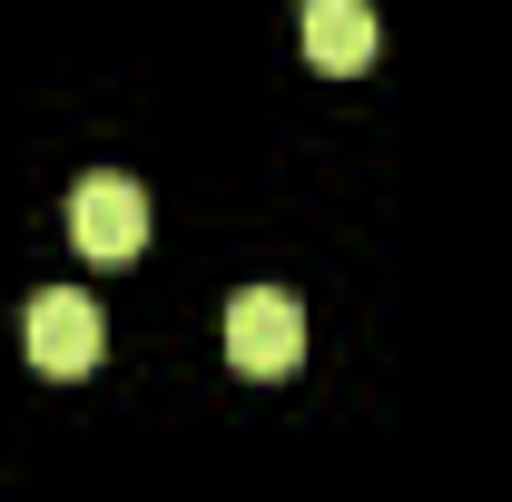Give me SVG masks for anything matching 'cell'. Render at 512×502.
I'll use <instances>...</instances> for the list:
<instances>
[{"label": "cell", "mask_w": 512, "mask_h": 502, "mask_svg": "<svg viewBox=\"0 0 512 502\" xmlns=\"http://www.w3.org/2000/svg\"><path fill=\"white\" fill-rule=\"evenodd\" d=\"M306 50H316V69H365L375 60V10L365 0H306Z\"/></svg>", "instance_id": "cell-4"}, {"label": "cell", "mask_w": 512, "mask_h": 502, "mask_svg": "<svg viewBox=\"0 0 512 502\" xmlns=\"http://www.w3.org/2000/svg\"><path fill=\"white\" fill-rule=\"evenodd\" d=\"M69 237L99 256V266L138 256V247H148V188L119 178V168H89V178L69 188Z\"/></svg>", "instance_id": "cell-3"}, {"label": "cell", "mask_w": 512, "mask_h": 502, "mask_svg": "<svg viewBox=\"0 0 512 502\" xmlns=\"http://www.w3.org/2000/svg\"><path fill=\"white\" fill-rule=\"evenodd\" d=\"M20 345H30L40 375H89L99 345H109V325H99V306H89L79 286H40V296L20 306Z\"/></svg>", "instance_id": "cell-2"}, {"label": "cell", "mask_w": 512, "mask_h": 502, "mask_svg": "<svg viewBox=\"0 0 512 502\" xmlns=\"http://www.w3.org/2000/svg\"><path fill=\"white\" fill-rule=\"evenodd\" d=\"M306 355V306L286 286H237L227 296V365L237 375H296Z\"/></svg>", "instance_id": "cell-1"}]
</instances>
